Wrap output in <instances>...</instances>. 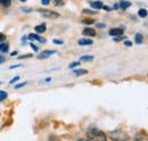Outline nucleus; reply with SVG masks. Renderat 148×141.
Masks as SVG:
<instances>
[{
  "mask_svg": "<svg viewBox=\"0 0 148 141\" xmlns=\"http://www.w3.org/2000/svg\"><path fill=\"white\" fill-rule=\"evenodd\" d=\"M88 141H107V138L103 131L92 127L88 131Z\"/></svg>",
  "mask_w": 148,
  "mask_h": 141,
  "instance_id": "obj_1",
  "label": "nucleus"
},
{
  "mask_svg": "<svg viewBox=\"0 0 148 141\" xmlns=\"http://www.w3.org/2000/svg\"><path fill=\"white\" fill-rule=\"evenodd\" d=\"M37 12L39 13V14H41L43 17L50 18V19H56V18H58L59 16H60L57 12L50 10V9H37Z\"/></svg>",
  "mask_w": 148,
  "mask_h": 141,
  "instance_id": "obj_2",
  "label": "nucleus"
},
{
  "mask_svg": "<svg viewBox=\"0 0 148 141\" xmlns=\"http://www.w3.org/2000/svg\"><path fill=\"white\" fill-rule=\"evenodd\" d=\"M108 33H110L111 36H120V35H123V33H124V27H115V29H111Z\"/></svg>",
  "mask_w": 148,
  "mask_h": 141,
  "instance_id": "obj_3",
  "label": "nucleus"
},
{
  "mask_svg": "<svg viewBox=\"0 0 148 141\" xmlns=\"http://www.w3.org/2000/svg\"><path fill=\"white\" fill-rule=\"evenodd\" d=\"M56 53V50H42V53H40V55L38 56L39 59H45V58H48L49 56Z\"/></svg>",
  "mask_w": 148,
  "mask_h": 141,
  "instance_id": "obj_4",
  "label": "nucleus"
},
{
  "mask_svg": "<svg viewBox=\"0 0 148 141\" xmlns=\"http://www.w3.org/2000/svg\"><path fill=\"white\" fill-rule=\"evenodd\" d=\"M77 43H79V46H90V44H92L93 41L91 39H88V38H83V39H80L79 41H77Z\"/></svg>",
  "mask_w": 148,
  "mask_h": 141,
  "instance_id": "obj_5",
  "label": "nucleus"
},
{
  "mask_svg": "<svg viewBox=\"0 0 148 141\" xmlns=\"http://www.w3.org/2000/svg\"><path fill=\"white\" fill-rule=\"evenodd\" d=\"M82 34L86 35V36H95L96 35V31L93 29H91V27H86L82 31Z\"/></svg>",
  "mask_w": 148,
  "mask_h": 141,
  "instance_id": "obj_6",
  "label": "nucleus"
},
{
  "mask_svg": "<svg viewBox=\"0 0 148 141\" xmlns=\"http://www.w3.org/2000/svg\"><path fill=\"white\" fill-rule=\"evenodd\" d=\"M131 2L128 1V0H121L120 2H119V7L121 8V9H128L129 7H131Z\"/></svg>",
  "mask_w": 148,
  "mask_h": 141,
  "instance_id": "obj_7",
  "label": "nucleus"
},
{
  "mask_svg": "<svg viewBox=\"0 0 148 141\" xmlns=\"http://www.w3.org/2000/svg\"><path fill=\"white\" fill-rule=\"evenodd\" d=\"M90 6L92 7V9H101L104 5L101 1H90Z\"/></svg>",
  "mask_w": 148,
  "mask_h": 141,
  "instance_id": "obj_8",
  "label": "nucleus"
},
{
  "mask_svg": "<svg viewBox=\"0 0 148 141\" xmlns=\"http://www.w3.org/2000/svg\"><path fill=\"white\" fill-rule=\"evenodd\" d=\"M36 32L37 33H45L46 32V30H47V26H46V24L43 23V24H39V25H37L36 26Z\"/></svg>",
  "mask_w": 148,
  "mask_h": 141,
  "instance_id": "obj_9",
  "label": "nucleus"
},
{
  "mask_svg": "<svg viewBox=\"0 0 148 141\" xmlns=\"http://www.w3.org/2000/svg\"><path fill=\"white\" fill-rule=\"evenodd\" d=\"M30 40H37L39 42H45V39L43 38H41V36H39V34H36V33H31V34H29L27 36Z\"/></svg>",
  "mask_w": 148,
  "mask_h": 141,
  "instance_id": "obj_10",
  "label": "nucleus"
},
{
  "mask_svg": "<svg viewBox=\"0 0 148 141\" xmlns=\"http://www.w3.org/2000/svg\"><path fill=\"white\" fill-rule=\"evenodd\" d=\"M143 41H144V35L143 34L137 33V34L134 35V42H136L137 44H141V43H143Z\"/></svg>",
  "mask_w": 148,
  "mask_h": 141,
  "instance_id": "obj_11",
  "label": "nucleus"
},
{
  "mask_svg": "<svg viewBox=\"0 0 148 141\" xmlns=\"http://www.w3.org/2000/svg\"><path fill=\"white\" fill-rule=\"evenodd\" d=\"M138 15H139V17L146 18V17H147V15H148L147 9H145V8H141V9H139V10H138Z\"/></svg>",
  "mask_w": 148,
  "mask_h": 141,
  "instance_id": "obj_12",
  "label": "nucleus"
},
{
  "mask_svg": "<svg viewBox=\"0 0 148 141\" xmlns=\"http://www.w3.org/2000/svg\"><path fill=\"white\" fill-rule=\"evenodd\" d=\"M8 49H9L8 43H3V42L0 43V53H7Z\"/></svg>",
  "mask_w": 148,
  "mask_h": 141,
  "instance_id": "obj_13",
  "label": "nucleus"
},
{
  "mask_svg": "<svg viewBox=\"0 0 148 141\" xmlns=\"http://www.w3.org/2000/svg\"><path fill=\"white\" fill-rule=\"evenodd\" d=\"M73 73H74V75L80 76V75H86V74H88V70H74Z\"/></svg>",
  "mask_w": 148,
  "mask_h": 141,
  "instance_id": "obj_14",
  "label": "nucleus"
},
{
  "mask_svg": "<svg viewBox=\"0 0 148 141\" xmlns=\"http://www.w3.org/2000/svg\"><path fill=\"white\" fill-rule=\"evenodd\" d=\"M93 56H82L80 58V62H92Z\"/></svg>",
  "mask_w": 148,
  "mask_h": 141,
  "instance_id": "obj_15",
  "label": "nucleus"
},
{
  "mask_svg": "<svg viewBox=\"0 0 148 141\" xmlns=\"http://www.w3.org/2000/svg\"><path fill=\"white\" fill-rule=\"evenodd\" d=\"M82 23H83V24H88V25L95 24V19H92V18H83V19H82Z\"/></svg>",
  "mask_w": 148,
  "mask_h": 141,
  "instance_id": "obj_16",
  "label": "nucleus"
},
{
  "mask_svg": "<svg viewBox=\"0 0 148 141\" xmlns=\"http://www.w3.org/2000/svg\"><path fill=\"white\" fill-rule=\"evenodd\" d=\"M12 3V0H0V5L3 7H9Z\"/></svg>",
  "mask_w": 148,
  "mask_h": 141,
  "instance_id": "obj_17",
  "label": "nucleus"
},
{
  "mask_svg": "<svg viewBox=\"0 0 148 141\" xmlns=\"http://www.w3.org/2000/svg\"><path fill=\"white\" fill-rule=\"evenodd\" d=\"M7 96H8V93H7L6 91H3V90H0V101L5 100V99L7 98Z\"/></svg>",
  "mask_w": 148,
  "mask_h": 141,
  "instance_id": "obj_18",
  "label": "nucleus"
},
{
  "mask_svg": "<svg viewBox=\"0 0 148 141\" xmlns=\"http://www.w3.org/2000/svg\"><path fill=\"white\" fill-rule=\"evenodd\" d=\"M82 13H83V14H88V15H96V14H97L96 10H90V9H83Z\"/></svg>",
  "mask_w": 148,
  "mask_h": 141,
  "instance_id": "obj_19",
  "label": "nucleus"
},
{
  "mask_svg": "<svg viewBox=\"0 0 148 141\" xmlns=\"http://www.w3.org/2000/svg\"><path fill=\"white\" fill-rule=\"evenodd\" d=\"M48 141H62V140H60V138H58L57 136H54V134H51V136H49V138H48Z\"/></svg>",
  "mask_w": 148,
  "mask_h": 141,
  "instance_id": "obj_20",
  "label": "nucleus"
},
{
  "mask_svg": "<svg viewBox=\"0 0 148 141\" xmlns=\"http://www.w3.org/2000/svg\"><path fill=\"white\" fill-rule=\"evenodd\" d=\"M80 64H81L80 60H79V62H73V63H71V64L69 65V67H70V68H74V67H76V66H80Z\"/></svg>",
  "mask_w": 148,
  "mask_h": 141,
  "instance_id": "obj_21",
  "label": "nucleus"
},
{
  "mask_svg": "<svg viewBox=\"0 0 148 141\" xmlns=\"http://www.w3.org/2000/svg\"><path fill=\"white\" fill-rule=\"evenodd\" d=\"M33 55L32 53H26V55H23V56H19L18 59H26V58H31Z\"/></svg>",
  "mask_w": 148,
  "mask_h": 141,
  "instance_id": "obj_22",
  "label": "nucleus"
},
{
  "mask_svg": "<svg viewBox=\"0 0 148 141\" xmlns=\"http://www.w3.org/2000/svg\"><path fill=\"white\" fill-rule=\"evenodd\" d=\"M54 3L56 6H63L64 5V0H54Z\"/></svg>",
  "mask_w": 148,
  "mask_h": 141,
  "instance_id": "obj_23",
  "label": "nucleus"
},
{
  "mask_svg": "<svg viewBox=\"0 0 148 141\" xmlns=\"http://www.w3.org/2000/svg\"><path fill=\"white\" fill-rule=\"evenodd\" d=\"M96 27H98V29H104V27H106V25H105L104 23H96Z\"/></svg>",
  "mask_w": 148,
  "mask_h": 141,
  "instance_id": "obj_24",
  "label": "nucleus"
},
{
  "mask_svg": "<svg viewBox=\"0 0 148 141\" xmlns=\"http://www.w3.org/2000/svg\"><path fill=\"white\" fill-rule=\"evenodd\" d=\"M27 84V82H22V83H19V84H16L15 86V89H21L22 87H24V86H26Z\"/></svg>",
  "mask_w": 148,
  "mask_h": 141,
  "instance_id": "obj_25",
  "label": "nucleus"
},
{
  "mask_svg": "<svg viewBox=\"0 0 148 141\" xmlns=\"http://www.w3.org/2000/svg\"><path fill=\"white\" fill-rule=\"evenodd\" d=\"M6 38H7V36L3 34V33H0V43H1V42H5V41H6Z\"/></svg>",
  "mask_w": 148,
  "mask_h": 141,
  "instance_id": "obj_26",
  "label": "nucleus"
},
{
  "mask_svg": "<svg viewBox=\"0 0 148 141\" xmlns=\"http://www.w3.org/2000/svg\"><path fill=\"white\" fill-rule=\"evenodd\" d=\"M18 80H19V76H15L14 79H12V80H10V82H9V83H10V84H14V83H15V82H17Z\"/></svg>",
  "mask_w": 148,
  "mask_h": 141,
  "instance_id": "obj_27",
  "label": "nucleus"
},
{
  "mask_svg": "<svg viewBox=\"0 0 148 141\" xmlns=\"http://www.w3.org/2000/svg\"><path fill=\"white\" fill-rule=\"evenodd\" d=\"M54 43H56V44H63L64 41H63V40H57V39H55V40H54Z\"/></svg>",
  "mask_w": 148,
  "mask_h": 141,
  "instance_id": "obj_28",
  "label": "nucleus"
},
{
  "mask_svg": "<svg viewBox=\"0 0 148 141\" xmlns=\"http://www.w3.org/2000/svg\"><path fill=\"white\" fill-rule=\"evenodd\" d=\"M50 1H51V0H41V2H42V5H45V6H47V5H49V3H50Z\"/></svg>",
  "mask_w": 148,
  "mask_h": 141,
  "instance_id": "obj_29",
  "label": "nucleus"
},
{
  "mask_svg": "<svg viewBox=\"0 0 148 141\" xmlns=\"http://www.w3.org/2000/svg\"><path fill=\"white\" fill-rule=\"evenodd\" d=\"M124 46H127V47H131V46H132V42L129 41V40H127V41H124Z\"/></svg>",
  "mask_w": 148,
  "mask_h": 141,
  "instance_id": "obj_30",
  "label": "nucleus"
},
{
  "mask_svg": "<svg viewBox=\"0 0 148 141\" xmlns=\"http://www.w3.org/2000/svg\"><path fill=\"white\" fill-rule=\"evenodd\" d=\"M30 46H31V48H32V49H33L34 51H38V50H39V49H38V47L36 46V44H34V43H31Z\"/></svg>",
  "mask_w": 148,
  "mask_h": 141,
  "instance_id": "obj_31",
  "label": "nucleus"
},
{
  "mask_svg": "<svg viewBox=\"0 0 148 141\" xmlns=\"http://www.w3.org/2000/svg\"><path fill=\"white\" fill-rule=\"evenodd\" d=\"M101 9H104V10H106V12H111L112 10L108 6H103V8H101Z\"/></svg>",
  "mask_w": 148,
  "mask_h": 141,
  "instance_id": "obj_32",
  "label": "nucleus"
},
{
  "mask_svg": "<svg viewBox=\"0 0 148 141\" xmlns=\"http://www.w3.org/2000/svg\"><path fill=\"white\" fill-rule=\"evenodd\" d=\"M22 9H23V12H26V13L32 12V10H31V8H22Z\"/></svg>",
  "mask_w": 148,
  "mask_h": 141,
  "instance_id": "obj_33",
  "label": "nucleus"
},
{
  "mask_svg": "<svg viewBox=\"0 0 148 141\" xmlns=\"http://www.w3.org/2000/svg\"><path fill=\"white\" fill-rule=\"evenodd\" d=\"M5 60H6V58H5V57H2V56H0V64L5 63Z\"/></svg>",
  "mask_w": 148,
  "mask_h": 141,
  "instance_id": "obj_34",
  "label": "nucleus"
},
{
  "mask_svg": "<svg viewBox=\"0 0 148 141\" xmlns=\"http://www.w3.org/2000/svg\"><path fill=\"white\" fill-rule=\"evenodd\" d=\"M16 67H21V65H13V66H10V70H13V68H16Z\"/></svg>",
  "mask_w": 148,
  "mask_h": 141,
  "instance_id": "obj_35",
  "label": "nucleus"
},
{
  "mask_svg": "<svg viewBox=\"0 0 148 141\" xmlns=\"http://www.w3.org/2000/svg\"><path fill=\"white\" fill-rule=\"evenodd\" d=\"M119 8V3H115L114 6H113V9H117Z\"/></svg>",
  "mask_w": 148,
  "mask_h": 141,
  "instance_id": "obj_36",
  "label": "nucleus"
},
{
  "mask_svg": "<svg viewBox=\"0 0 148 141\" xmlns=\"http://www.w3.org/2000/svg\"><path fill=\"white\" fill-rule=\"evenodd\" d=\"M15 55H17V51H13L12 53V56H15Z\"/></svg>",
  "mask_w": 148,
  "mask_h": 141,
  "instance_id": "obj_37",
  "label": "nucleus"
},
{
  "mask_svg": "<svg viewBox=\"0 0 148 141\" xmlns=\"http://www.w3.org/2000/svg\"><path fill=\"white\" fill-rule=\"evenodd\" d=\"M77 141H88V139H79Z\"/></svg>",
  "mask_w": 148,
  "mask_h": 141,
  "instance_id": "obj_38",
  "label": "nucleus"
},
{
  "mask_svg": "<svg viewBox=\"0 0 148 141\" xmlns=\"http://www.w3.org/2000/svg\"><path fill=\"white\" fill-rule=\"evenodd\" d=\"M19 1H22V2H25V1H26V0H19Z\"/></svg>",
  "mask_w": 148,
  "mask_h": 141,
  "instance_id": "obj_39",
  "label": "nucleus"
},
{
  "mask_svg": "<svg viewBox=\"0 0 148 141\" xmlns=\"http://www.w3.org/2000/svg\"><path fill=\"white\" fill-rule=\"evenodd\" d=\"M0 84H1V82H0Z\"/></svg>",
  "mask_w": 148,
  "mask_h": 141,
  "instance_id": "obj_40",
  "label": "nucleus"
}]
</instances>
